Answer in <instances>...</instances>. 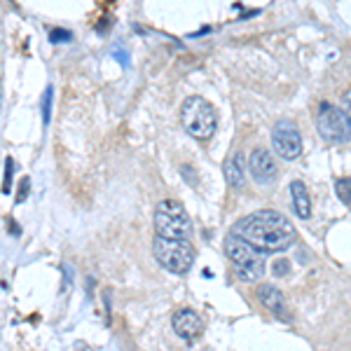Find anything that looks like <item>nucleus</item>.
Returning a JSON list of instances; mask_svg holds the SVG:
<instances>
[{
  "label": "nucleus",
  "instance_id": "f257e3e1",
  "mask_svg": "<svg viewBox=\"0 0 351 351\" xmlns=\"http://www.w3.org/2000/svg\"><path fill=\"white\" fill-rule=\"evenodd\" d=\"M232 234L251 243L263 256L281 253L295 243V228L279 211H258L251 216H243L234 223Z\"/></svg>",
  "mask_w": 351,
  "mask_h": 351
},
{
  "label": "nucleus",
  "instance_id": "f03ea898",
  "mask_svg": "<svg viewBox=\"0 0 351 351\" xmlns=\"http://www.w3.org/2000/svg\"><path fill=\"white\" fill-rule=\"evenodd\" d=\"M180 122H183L185 132L197 141H208L216 134L218 115L216 108L202 96H190L180 108Z\"/></svg>",
  "mask_w": 351,
  "mask_h": 351
},
{
  "label": "nucleus",
  "instance_id": "7ed1b4c3",
  "mask_svg": "<svg viewBox=\"0 0 351 351\" xmlns=\"http://www.w3.org/2000/svg\"><path fill=\"white\" fill-rule=\"evenodd\" d=\"M225 256L232 260L234 271L243 281H260L265 276V258L263 253H258L251 243L234 234L225 237Z\"/></svg>",
  "mask_w": 351,
  "mask_h": 351
},
{
  "label": "nucleus",
  "instance_id": "20e7f679",
  "mask_svg": "<svg viewBox=\"0 0 351 351\" xmlns=\"http://www.w3.org/2000/svg\"><path fill=\"white\" fill-rule=\"evenodd\" d=\"M152 256L171 274H188L195 265V248L188 239H162L155 237L152 241Z\"/></svg>",
  "mask_w": 351,
  "mask_h": 351
},
{
  "label": "nucleus",
  "instance_id": "39448f33",
  "mask_svg": "<svg viewBox=\"0 0 351 351\" xmlns=\"http://www.w3.org/2000/svg\"><path fill=\"white\" fill-rule=\"evenodd\" d=\"M155 232L162 239H188L192 223L183 204L176 199H164L155 208Z\"/></svg>",
  "mask_w": 351,
  "mask_h": 351
},
{
  "label": "nucleus",
  "instance_id": "423d86ee",
  "mask_svg": "<svg viewBox=\"0 0 351 351\" xmlns=\"http://www.w3.org/2000/svg\"><path fill=\"white\" fill-rule=\"evenodd\" d=\"M316 127L328 143H347L351 141V120L347 112L332 104H321L316 115Z\"/></svg>",
  "mask_w": 351,
  "mask_h": 351
},
{
  "label": "nucleus",
  "instance_id": "0eeeda50",
  "mask_svg": "<svg viewBox=\"0 0 351 351\" xmlns=\"http://www.w3.org/2000/svg\"><path fill=\"white\" fill-rule=\"evenodd\" d=\"M271 145H274V152L284 160H298L302 155V136H300L298 127L288 120H281L274 124L271 129Z\"/></svg>",
  "mask_w": 351,
  "mask_h": 351
},
{
  "label": "nucleus",
  "instance_id": "6e6552de",
  "mask_svg": "<svg viewBox=\"0 0 351 351\" xmlns=\"http://www.w3.org/2000/svg\"><path fill=\"white\" fill-rule=\"evenodd\" d=\"M248 171L258 183H271L276 178V173H279V167H276V160L269 150L256 148L248 157Z\"/></svg>",
  "mask_w": 351,
  "mask_h": 351
},
{
  "label": "nucleus",
  "instance_id": "1a4fd4ad",
  "mask_svg": "<svg viewBox=\"0 0 351 351\" xmlns=\"http://www.w3.org/2000/svg\"><path fill=\"white\" fill-rule=\"evenodd\" d=\"M176 335H180L183 339H197L202 335V319L197 311L192 309H178L171 319Z\"/></svg>",
  "mask_w": 351,
  "mask_h": 351
},
{
  "label": "nucleus",
  "instance_id": "9d476101",
  "mask_svg": "<svg viewBox=\"0 0 351 351\" xmlns=\"http://www.w3.org/2000/svg\"><path fill=\"white\" fill-rule=\"evenodd\" d=\"M291 202H293V211L295 216L307 220L311 216V197H309V190L302 180H293L291 183Z\"/></svg>",
  "mask_w": 351,
  "mask_h": 351
},
{
  "label": "nucleus",
  "instance_id": "9b49d317",
  "mask_svg": "<svg viewBox=\"0 0 351 351\" xmlns=\"http://www.w3.org/2000/svg\"><path fill=\"white\" fill-rule=\"evenodd\" d=\"M258 298H260V302H263L269 311H274V314H284L286 298H284V293H281L276 286L263 284V286L258 288Z\"/></svg>",
  "mask_w": 351,
  "mask_h": 351
},
{
  "label": "nucleus",
  "instance_id": "f8f14e48",
  "mask_svg": "<svg viewBox=\"0 0 351 351\" xmlns=\"http://www.w3.org/2000/svg\"><path fill=\"white\" fill-rule=\"evenodd\" d=\"M225 178H228L230 188H243L246 183V173H243V160H241V152H232V155L225 160Z\"/></svg>",
  "mask_w": 351,
  "mask_h": 351
},
{
  "label": "nucleus",
  "instance_id": "ddd939ff",
  "mask_svg": "<svg viewBox=\"0 0 351 351\" xmlns=\"http://www.w3.org/2000/svg\"><path fill=\"white\" fill-rule=\"evenodd\" d=\"M335 190H337V197L342 199V204H351V178H339L335 183Z\"/></svg>",
  "mask_w": 351,
  "mask_h": 351
},
{
  "label": "nucleus",
  "instance_id": "4468645a",
  "mask_svg": "<svg viewBox=\"0 0 351 351\" xmlns=\"http://www.w3.org/2000/svg\"><path fill=\"white\" fill-rule=\"evenodd\" d=\"M49 38H52V43H66V40H71V33L64 31V28H52Z\"/></svg>",
  "mask_w": 351,
  "mask_h": 351
},
{
  "label": "nucleus",
  "instance_id": "2eb2a0df",
  "mask_svg": "<svg viewBox=\"0 0 351 351\" xmlns=\"http://www.w3.org/2000/svg\"><path fill=\"white\" fill-rule=\"evenodd\" d=\"M271 271H274L276 276H286L288 274V263H286V260H276Z\"/></svg>",
  "mask_w": 351,
  "mask_h": 351
},
{
  "label": "nucleus",
  "instance_id": "dca6fc26",
  "mask_svg": "<svg viewBox=\"0 0 351 351\" xmlns=\"http://www.w3.org/2000/svg\"><path fill=\"white\" fill-rule=\"evenodd\" d=\"M342 110L347 112V117L351 120V92L344 94V106H342Z\"/></svg>",
  "mask_w": 351,
  "mask_h": 351
},
{
  "label": "nucleus",
  "instance_id": "f3484780",
  "mask_svg": "<svg viewBox=\"0 0 351 351\" xmlns=\"http://www.w3.org/2000/svg\"><path fill=\"white\" fill-rule=\"evenodd\" d=\"M26 188H28V178L21 180V195H19V199H24V197H26Z\"/></svg>",
  "mask_w": 351,
  "mask_h": 351
}]
</instances>
